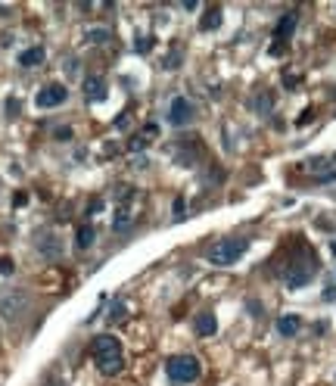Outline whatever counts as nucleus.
Listing matches in <instances>:
<instances>
[{
	"label": "nucleus",
	"mask_w": 336,
	"mask_h": 386,
	"mask_svg": "<svg viewBox=\"0 0 336 386\" xmlns=\"http://www.w3.org/2000/svg\"><path fill=\"white\" fill-rule=\"evenodd\" d=\"M246 240H221V243H215L209 252H206V259L212 262V265H234V262H240L243 259V252H246Z\"/></svg>",
	"instance_id": "nucleus-4"
},
{
	"label": "nucleus",
	"mask_w": 336,
	"mask_h": 386,
	"mask_svg": "<svg viewBox=\"0 0 336 386\" xmlns=\"http://www.w3.org/2000/svg\"><path fill=\"white\" fill-rule=\"evenodd\" d=\"M65 97H69V91H65V84H59V81H53V84H44L41 91H37V97H34V103L41 106V109H56V106H62L65 103Z\"/></svg>",
	"instance_id": "nucleus-6"
},
{
	"label": "nucleus",
	"mask_w": 336,
	"mask_h": 386,
	"mask_svg": "<svg viewBox=\"0 0 336 386\" xmlns=\"http://www.w3.org/2000/svg\"><path fill=\"white\" fill-rule=\"evenodd\" d=\"M174 215H177V218L184 215V200H174Z\"/></svg>",
	"instance_id": "nucleus-30"
},
{
	"label": "nucleus",
	"mask_w": 336,
	"mask_h": 386,
	"mask_svg": "<svg viewBox=\"0 0 336 386\" xmlns=\"http://www.w3.org/2000/svg\"><path fill=\"white\" fill-rule=\"evenodd\" d=\"M199 361L193 358V355H171L168 361H165V374H168V380H174V383H193L196 377H199Z\"/></svg>",
	"instance_id": "nucleus-3"
},
{
	"label": "nucleus",
	"mask_w": 336,
	"mask_h": 386,
	"mask_svg": "<svg viewBox=\"0 0 336 386\" xmlns=\"http://www.w3.org/2000/svg\"><path fill=\"white\" fill-rule=\"evenodd\" d=\"M28 203V193H16V197H13V206H25Z\"/></svg>",
	"instance_id": "nucleus-26"
},
{
	"label": "nucleus",
	"mask_w": 336,
	"mask_h": 386,
	"mask_svg": "<svg viewBox=\"0 0 336 386\" xmlns=\"http://www.w3.org/2000/svg\"><path fill=\"white\" fill-rule=\"evenodd\" d=\"M94 361H97V368L106 374V377H116L119 371H122V346H119V339L116 336H109V333H100V336H94Z\"/></svg>",
	"instance_id": "nucleus-1"
},
{
	"label": "nucleus",
	"mask_w": 336,
	"mask_h": 386,
	"mask_svg": "<svg viewBox=\"0 0 336 386\" xmlns=\"http://www.w3.org/2000/svg\"><path fill=\"white\" fill-rule=\"evenodd\" d=\"M296 22H299V16L296 13H286V16H280V22H277V28H274V44L277 47H283L289 37H293V31H296Z\"/></svg>",
	"instance_id": "nucleus-10"
},
{
	"label": "nucleus",
	"mask_w": 336,
	"mask_h": 386,
	"mask_svg": "<svg viewBox=\"0 0 336 386\" xmlns=\"http://www.w3.org/2000/svg\"><path fill=\"white\" fill-rule=\"evenodd\" d=\"M193 122V106L187 103V97H174L168 103V125L174 128H184V125H190Z\"/></svg>",
	"instance_id": "nucleus-7"
},
{
	"label": "nucleus",
	"mask_w": 336,
	"mask_h": 386,
	"mask_svg": "<svg viewBox=\"0 0 336 386\" xmlns=\"http://www.w3.org/2000/svg\"><path fill=\"white\" fill-rule=\"evenodd\" d=\"M37 252H41L44 259H59L62 255V243L56 234H50V230H44V234H37Z\"/></svg>",
	"instance_id": "nucleus-9"
},
{
	"label": "nucleus",
	"mask_w": 336,
	"mask_h": 386,
	"mask_svg": "<svg viewBox=\"0 0 336 386\" xmlns=\"http://www.w3.org/2000/svg\"><path fill=\"white\" fill-rule=\"evenodd\" d=\"M103 209V200H91V206H87V215H97Z\"/></svg>",
	"instance_id": "nucleus-24"
},
{
	"label": "nucleus",
	"mask_w": 336,
	"mask_h": 386,
	"mask_svg": "<svg viewBox=\"0 0 336 386\" xmlns=\"http://www.w3.org/2000/svg\"><path fill=\"white\" fill-rule=\"evenodd\" d=\"M318 227H321V230H333V221H330V218H318Z\"/></svg>",
	"instance_id": "nucleus-27"
},
{
	"label": "nucleus",
	"mask_w": 336,
	"mask_h": 386,
	"mask_svg": "<svg viewBox=\"0 0 336 386\" xmlns=\"http://www.w3.org/2000/svg\"><path fill=\"white\" fill-rule=\"evenodd\" d=\"M299 327H302V318H299V315H280L277 318V333L280 336H296Z\"/></svg>",
	"instance_id": "nucleus-12"
},
{
	"label": "nucleus",
	"mask_w": 336,
	"mask_h": 386,
	"mask_svg": "<svg viewBox=\"0 0 336 386\" xmlns=\"http://www.w3.org/2000/svg\"><path fill=\"white\" fill-rule=\"evenodd\" d=\"M333 252H336V243H333Z\"/></svg>",
	"instance_id": "nucleus-31"
},
{
	"label": "nucleus",
	"mask_w": 336,
	"mask_h": 386,
	"mask_svg": "<svg viewBox=\"0 0 336 386\" xmlns=\"http://www.w3.org/2000/svg\"><path fill=\"white\" fill-rule=\"evenodd\" d=\"M193 327H196V333H199V336H212V333L218 330V321H215V315H212V312H203V315L196 318V324H193Z\"/></svg>",
	"instance_id": "nucleus-15"
},
{
	"label": "nucleus",
	"mask_w": 336,
	"mask_h": 386,
	"mask_svg": "<svg viewBox=\"0 0 336 386\" xmlns=\"http://www.w3.org/2000/svg\"><path fill=\"white\" fill-rule=\"evenodd\" d=\"M94 240H97L94 224H81V227H78V234H75V246H78V249H91Z\"/></svg>",
	"instance_id": "nucleus-14"
},
{
	"label": "nucleus",
	"mask_w": 336,
	"mask_h": 386,
	"mask_svg": "<svg viewBox=\"0 0 336 386\" xmlns=\"http://www.w3.org/2000/svg\"><path fill=\"white\" fill-rule=\"evenodd\" d=\"M128 119H131V115H128V112H122V115H116V128H119V131H125V128H128Z\"/></svg>",
	"instance_id": "nucleus-22"
},
{
	"label": "nucleus",
	"mask_w": 336,
	"mask_h": 386,
	"mask_svg": "<svg viewBox=\"0 0 336 386\" xmlns=\"http://www.w3.org/2000/svg\"><path fill=\"white\" fill-rule=\"evenodd\" d=\"M28 312V296L22 290H0V318L7 324L22 321Z\"/></svg>",
	"instance_id": "nucleus-2"
},
{
	"label": "nucleus",
	"mask_w": 336,
	"mask_h": 386,
	"mask_svg": "<svg viewBox=\"0 0 336 386\" xmlns=\"http://www.w3.org/2000/svg\"><path fill=\"white\" fill-rule=\"evenodd\" d=\"M221 25V7H209L203 16V31H215Z\"/></svg>",
	"instance_id": "nucleus-17"
},
{
	"label": "nucleus",
	"mask_w": 336,
	"mask_h": 386,
	"mask_svg": "<svg viewBox=\"0 0 336 386\" xmlns=\"http://www.w3.org/2000/svg\"><path fill=\"white\" fill-rule=\"evenodd\" d=\"M7 112L16 115V112H19V103H16V100H7Z\"/></svg>",
	"instance_id": "nucleus-29"
},
{
	"label": "nucleus",
	"mask_w": 336,
	"mask_h": 386,
	"mask_svg": "<svg viewBox=\"0 0 336 386\" xmlns=\"http://www.w3.org/2000/svg\"><path fill=\"white\" fill-rule=\"evenodd\" d=\"M87 41L97 44V47H106V44H112V31L109 28H91L87 31Z\"/></svg>",
	"instance_id": "nucleus-16"
},
{
	"label": "nucleus",
	"mask_w": 336,
	"mask_h": 386,
	"mask_svg": "<svg viewBox=\"0 0 336 386\" xmlns=\"http://www.w3.org/2000/svg\"><path fill=\"white\" fill-rule=\"evenodd\" d=\"M311 277H315V271H311V265H302V262H296V265H289V268H286V274H283L286 287H293V290H299V287H305V284H311Z\"/></svg>",
	"instance_id": "nucleus-8"
},
{
	"label": "nucleus",
	"mask_w": 336,
	"mask_h": 386,
	"mask_svg": "<svg viewBox=\"0 0 336 386\" xmlns=\"http://www.w3.org/2000/svg\"><path fill=\"white\" fill-rule=\"evenodd\" d=\"M13 271H16V265H13V259H10V255H0V274H7V277H10Z\"/></svg>",
	"instance_id": "nucleus-19"
},
{
	"label": "nucleus",
	"mask_w": 336,
	"mask_h": 386,
	"mask_svg": "<svg viewBox=\"0 0 336 386\" xmlns=\"http://www.w3.org/2000/svg\"><path fill=\"white\" fill-rule=\"evenodd\" d=\"M65 72H69V75L78 72V59H75V56H72V59H65Z\"/></svg>",
	"instance_id": "nucleus-25"
},
{
	"label": "nucleus",
	"mask_w": 336,
	"mask_h": 386,
	"mask_svg": "<svg viewBox=\"0 0 336 386\" xmlns=\"http://www.w3.org/2000/svg\"><path fill=\"white\" fill-rule=\"evenodd\" d=\"M44 47H28V50H22L19 53V66H25V69H34V66H41L44 62Z\"/></svg>",
	"instance_id": "nucleus-13"
},
{
	"label": "nucleus",
	"mask_w": 336,
	"mask_h": 386,
	"mask_svg": "<svg viewBox=\"0 0 336 386\" xmlns=\"http://www.w3.org/2000/svg\"><path fill=\"white\" fill-rule=\"evenodd\" d=\"M106 94H109V84H106V78H100V75H91V78H84V97L94 103H103L106 100Z\"/></svg>",
	"instance_id": "nucleus-11"
},
{
	"label": "nucleus",
	"mask_w": 336,
	"mask_h": 386,
	"mask_svg": "<svg viewBox=\"0 0 336 386\" xmlns=\"http://www.w3.org/2000/svg\"><path fill=\"white\" fill-rule=\"evenodd\" d=\"M181 56H184L181 50H174L171 56H165V69H174V66H181Z\"/></svg>",
	"instance_id": "nucleus-21"
},
{
	"label": "nucleus",
	"mask_w": 336,
	"mask_h": 386,
	"mask_svg": "<svg viewBox=\"0 0 336 386\" xmlns=\"http://www.w3.org/2000/svg\"><path fill=\"white\" fill-rule=\"evenodd\" d=\"M134 224H137V193H128V197H119L112 230H116V234H125V230H131Z\"/></svg>",
	"instance_id": "nucleus-5"
},
{
	"label": "nucleus",
	"mask_w": 336,
	"mask_h": 386,
	"mask_svg": "<svg viewBox=\"0 0 336 386\" xmlns=\"http://www.w3.org/2000/svg\"><path fill=\"white\" fill-rule=\"evenodd\" d=\"M324 299H327V302H336V287H327V290H324Z\"/></svg>",
	"instance_id": "nucleus-28"
},
{
	"label": "nucleus",
	"mask_w": 336,
	"mask_h": 386,
	"mask_svg": "<svg viewBox=\"0 0 336 386\" xmlns=\"http://www.w3.org/2000/svg\"><path fill=\"white\" fill-rule=\"evenodd\" d=\"M271 106H274V94H258V97L252 100V109H255V112H261V115L271 112Z\"/></svg>",
	"instance_id": "nucleus-18"
},
{
	"label": "nucleus",
	"mask_w": 336,
	"mask_h": 386,
	"mask_svg": "<svg viewBox=\"0 0 336 386\" xmlns=\"http://www.w3.org/2000/svg\"><path fill=\"white\" fill-rule=\"evenodd\" d=\"M56 140H72V128H56Z\"/></svg>",
	"instance_id": "nucleus-23"
},
{
	"label": "nucleus",
	"mask_w": 336,
	"mask_h": 386,
	"mask_svg": "<svg viewBox=\"0 0 336 386\" xmlns=\"http://www.w3.org/2000/svg\"><path fill=\"white\" fill-rule=\"evenodd\" d=\"M125 312H128V308H125L122 302H119V305H112V308H109V321H119V318H125Z\"/></svg>",
	"instance_id": "nucleus-20"
}]
</instances>
